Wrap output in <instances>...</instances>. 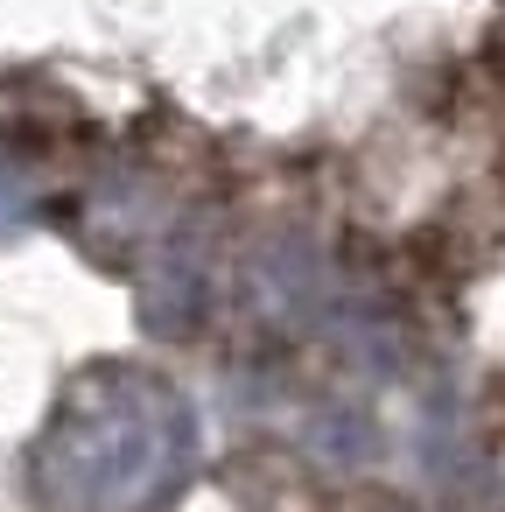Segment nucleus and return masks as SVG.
Returning <instances> with one entry per match:
<instances>
[{"label": "nucleus", "instance_id": "1", "mask_svg": "<svg viewBox=\"0 0 505 512\" xmlns=\"http://www.w3.org/2000/svg\"><path fill=\"white\" fill-rule=\"evenodd\" d=\"M197 463V414L148 372H99L71 386L43 449V512H169Z\"/></svg>", "mask_w": 505, "mask_h": 512}, {"label": "nucleus", "instance_id": "2", "mask_svg": "<svg viewBox=\"0 0 505 512\" xmlns=\"http://www.w3.org/2000/svg\"><path fill=\"white\" fill-rule=\"evenodd\" d=\"M22 218H29V190H22V176L0 169V232H15Z\"/></svg>", "mask_w": 505, "mask_h": 512}]
</instances>
